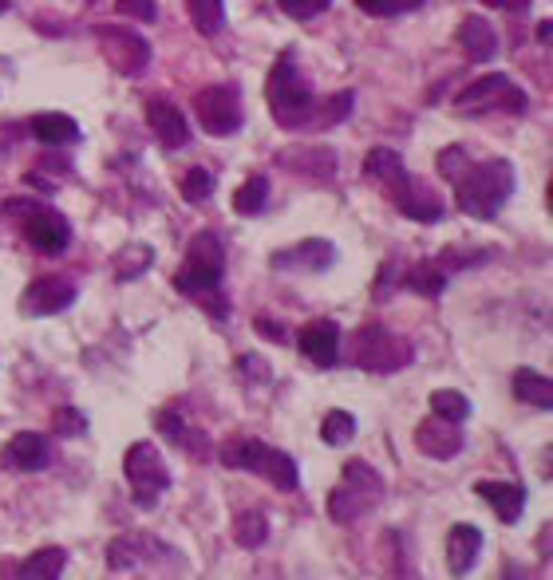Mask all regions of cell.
I'll list each match as a JSON object with an SVG mask.
<instances>
[{
	"mask_svg": "<svg viewBox=\"0 0 553 580\" xmlns=\"http://www.w3.org/2000/svg\"><path fill=\"white\" fill-rule=\"evenodd\" d=\"M115 12L119 17H135V20H159V9H155V0H115Z\"/></svg>",
	"mask_w": 553,
	"mask_h": 580,
	"instance_id": "8d00e7d4",
	"label": "cell"
},
{
	"mask_svg": "<svg viewBox=\"0 0 553 580\" xmlns=\"http://www.w3.org/2000/svg\"><path fill=\"white\" fill-rule=\"evenodd\" d=\"M12 9V0H0V12H9Z\"/></svg>",
	"mask_w": 553,
	"mask_h": 580,
	"instance_id": "7bdbcfd3",
	"label": "cell"
},
{
	"mask_svg": "<svg viewBox=\"0 0 553 580\" xmlns=\"http://www.w3.org/2000/svg\"><path fill=\"white\" fill-rule=\"evenodd\" d=\"M265 537H269V522H265V514H257V509H249V514H242L234 522V541L242 545V549H262Z\"/></svg>",
	"mask_w": 553,
	"mask_h": 580,
	"instance_id": "f546056e",
	"label": "cell"
},
{
	"mask_svg": "<svg viewBox=\"0 0 553 580\" xmlns=\"http://www.w3.org/2000/svg\"><path fill=\"white\" fill-rule=\"evenodd\" d=\"M190 24H194L202 36H217L225 24V0H187Z\"/></svg>",
	"mask_w": 553,
	"mask_h": 580,
	"instance_id": "4316f807",
	"label": "cell"
},
{
	"mask_svg": "<svg viewBox=\"0 0 553 580\" xmlns=\"http://www.w3.org/2000/svg\"><path fill=\"white\" fill-rule=\"evenodd\" d=\"M277 4H281V12L293 20H317L329 12L332 0H277Z\"/></svg>",
	"mask_w": 553,
	"mask_h": 580,
	"instance_id": "d590c367",
	"label": "cell"
},
{
	"mask_svg": "<svg viewBox=\"0 0 553 580\" xmlns=\"http://www.w3.org/2000/svg\"><path fill=\"white\" fill-rule=\"evenodd\" d=\"M159 431L167 434L170 442H187V427L174 411H159Z\"/></svg>",
	"mask_w": 553,
	"mask_h": 580,
	"instance_id": "f35d334b",
	"label": "cell"
},
{
	"mask_svg": "<svg viewBox=\"0 0 553 580\" xmlns=\"http://www.w3.org/2000/svg\"><path fill=\"white\" fill-rule=\"evenodd\" d=\"M423 4H427V0H357V9L375 20L404 17V12H415V9H423Z\"/></svg>",
	"mask_w": 553,
	"mask_h": 580,
	"instance_id": "836d02e7",
	"label": "cell"
},
{
	"mask_svg": "<svg viewBox=\"0 0 553 580\" xmlns=\"http://www.w3.org/2000/svg\"><path fill=\"white\" fill-rule=\"evenodd\" d=\"M435 162H439V174L455 190V206L475 222H494L510 202V194H514V167L507 159L470 162L462 147H447L439 150Z\"/></svg>",
	"mask_w": 553,
	"mask_h": 580,
	"instance_id": "7a4b0ae2",
	"label": "cell"
},
{
	"mask_svg": "<svg viewBox=\"0 0 553 580\" xmlns=\"http://www.w3.org/2000/svg\"><path fill=\"white\" fill-rule=\"evenodd\" d=\"M64 565H67V552L60 549V545H47V549H36L29 557V561L20 565L17 569V577H32V580H56L60 572H64Z\"/></svg>",
	"mask_w": 553,
	"mask_h": 580,
	"instance_id": "d4e9b609",
	"label": "cell"
},
{
	"mask_svg": "<svg viewBox=\"0 0 553 580\" xmlns=\"http://www.w3.org/2000/svg\"><path fill=\"white\" fill-rule=\"evenodd\" d=\"M123 474L131 482V497L139 509H155L170 486L167 462H162L155 442H135V447H127V454H123Z\"/></svg>",
	"mask_w": 553,
	"mask_h": 580,
	"instance_id": "9c48e42d",
	"label": "cell"
},
{
	"mask_svg": "<svg viewBox=\"0 0 553 580\" xmlns=\"http://www.w3.org/2000/svg\"><path fill=\"white\" fill-rule=\"evenodd\" d=\"M47 462H52V447H47V439L36 431L12 434L9 447H4V466L24 470V474H36V470H44Z\"/></svg>",
	"mask_w": 553,
	"mask_h": 580,
	"instance_id": "d6986e66",
	"label": "cell"
},
{
	"mask_svg": "<svg viewBox=\"0 0 553 580\" xmlns=\"http://www.w3.org/2000/svg\"><path fill=\"white\" fill-rule=\"evenodd\" d=\"M475 494H479L482 502H490L498 522L507 525H514L525 509V490L518 486V482H490V477H482V482H475Z\"/></svg>",
	"mask_w": 553,
	"mask_h": 580,
	"instance_id": "44dd1931",
	"label": "cell"
},
{
	"mask_svg": "<svg viewBox=\"0 0 553 580\" xmlns=\"http://www.w3.org/2000/svg\"><path fill=\"white\" fill-rule=\"evenodd\" d=\"M479 552H482V529H475V525H467V522L450 525V534H447V569L455 572V577H462V572L475 569Z\"/></svg>",
	"mask_w": 553,
	"mask_h": 580,
	"instance_id": "7402d4cb",
	"label": "cell"
},
{
	"mask_svg": "<svg viewBox=\"0 0 553 580\" xmlns=\"http://www.w3.org/2000/svg\"><path fill=\"white\" fill-rule=\"evenodd\" d=\"M487 9H498V12H525L530 9V0H482Z\"/></svg>",
	"mask_w": 553,
	"mask_h": 580,
	"instance_id": "60d3db41",
	"label": "cell"
},
{
	"mask_svg": "<svg viewBox=\"0 0 553 580\" xmlns=\"http://www.w3.org/2000/svg\"><path fill=\"white\" fill-rule=\"evenodd\" d=\"M222 466L265 477V482H269L273 490H281V494H293V490L300 486V474H297V462H293V454L269 447V442H262V439L225 442V447H222Z\"/></svg>",
	"mask_w": 553,
	"mask_h": 580,
	"instance_id": "5b68a950",
	"label": "cell"
},
{
	"mask_svg": "<svg viewBox=\"0 0 553 580\" xmlns=\"http://www.w3.org/2000/svg\"><path fill=\"white\" fill-rule=\"evenodd\" d=\"M257 332H265V340H273V344H289V336H285L281 324H273V320H262L257 316Z\"/></svg>",
	"mask_w": 553,
	"mask_h": 580,
	"instance_id": "ab89813d",
	"label": "cell"
},
{
	"mask_svg": "<svg viewBox=\"0 0 553 580\" xmlns=\"http://www.w3.org/2000/svg\"><path fill=\"white\" fill-rule=\"evenodd\" d=\"M320 439L329 442V447H348V442L357 439V419L348 411H329L325 422H320Z\"/></svg>",
	"mask_w": 553,
	"mask_h": 580,
	"instance_id": "1f68e13d",
	"label": "cell"
},
{
	"mask_svg": "<svg viewBox=\"0 0 553 580\" xmlns=\"http://www.w3.org/2000/svg\"><path fill=\"white\" fill-rule=\"evenodd\" d=\"M352 364L375 375L404 372V367L412 364V344H407L400 332H392V327L368 324L352 336Z\"/></svg>",
	"mask_w": 553,
	"mask_h": 580,
	"instance_id": "ba28073f",
	"label": "cell"
},
{
	"mask_svg": "<svg viewBox=\"0 0 553 580\" xmlns=\"http://www.w3.org/2000/svg\"><path fill=\"white\" fill-rule=\"evenodd\" d=\"M269 202V179L265 174H254V179H245L234 194V210L242 217H257Z\"/></svg>",
	"mask_w": 553,
	"mask_h": 580,
	"instance_id": "484cf974",
	"label": "cell"
},
{
	"mask_svg": "<svg viewBox=\"0 0 553 580\" xmlns=\"http://www.w3.org/2000/svg\"><path fill=\"white\" fill-rule=\"evenodd\" d=\"M194 111H198V127L206 135H234L242 127L245 111H242V92L237 84H214V87H202L194 95Z\"/></svg>",
	"mask_w": 553,
	"mask_h": 580,
	"instance_id": "8fae6325",
	"label": "cell"
},
{
	"mask_svg": "<svg viewBox=\"0 0 553 580\" xmlns=\"http://www.w3.org/2000/svg\"><path fill=\"white\" fill-rule=\"evenodd\" d=\"M550 36H553L550 20H545V24H538V40H542V44H550Z\"/></svg>",
	"mask_w": 553,
	"mask_h": 580,
	"instance_id": "b9f144b4",
	"label": "cell"
},
{
	"mask_svg": "<svg viewBox=\"0 0 553 580\" xmlns=\"http://www.w3.org/2000/svg\"><path fill=\"white\" fill-rule=\"evenodd\" d=\"M167 561L182 565L179 549H170V545L155 541V537H147V534H123V537H115L111 549H107V565H111V572H131V569H142V565L167 569Z\"/></svg>",
	"mask_w": 553,
	"mask_h": 580,
	"instance_id": "7c38bea8",
	"label": "cell"
},
{
	"mask_svg": "<svg viewBox=\"0 0 553 580\" xmlns=\"http://www.w3.org/2000/svg\"><path fill=\"white\" fill-rule=\"evenodd\" d=\"M32 135H36V142H44V147H72V142L79 139V127H75V119H67V115L44 111L32 119Z\"/></svg>",
	"mask_w": 553,
	"mask_h": 580,
	"instance_id": "603a6c76",
	"label": "cell"
},
{
	"mask_svg": "<svg viewBox=\"0 0 553 580\" xmlns=\"http://www.w3.org/2000/svg\"><path fill=\"white\" fill-rule=\"evenodd\" d=\"M384 477L375 474L368 462L352 459L344 466V474H340L337 490L329 494V517L337 525H357L364 522L368 514H375L380 509V502H384Z\"/></svg>",
	"mask_w": 553,
	"mask_h": 580,
	"instance_id": "8992f818",
	"label": "cell"
},
{
	"mask_svg": "<svg viewBox=\"0 0 553 580\" xmlns=\"http://www.w3.org/2000/svg\"><path fill=\"white\" fill-rule=\"evenodd\" d=\"M75 304V284L67 277H56V272H47L40 281H32L20 297V312L24 316H56V312L72 309Z\"/></svg>",
	"mask_w": 553,
	"mask_h": 580,
	"instance_id": "5bb4252c",
	"label": "cell"
},
{
	"mask_svg": "<svg viewBox=\"0 0 553 580\" xmlns=\"http://www.w3.org/2000/svg\"><path fill=\"white\" fill-rule=\"evenodd\" d=\"M95 40H99V47H104V60L115 67L119 75H139L142 67L150 64V44L142 36H135L131 29H115V24H99L95 29Z\"/></svg>",
	"mask_w": 553,
	"mask_h": 580,
	"instance_id": "4fadbf2b",
	"label": "cell"
},
{
	"mask_svg": "<svg viewBox=\"0 0 553 580\" xmlns=\"http://www.w3.org/2000/svg\"><path fill=\"white\" fill-rule=\"evenodd\" d=\"M455 40H459L462 56H467L470 64H490V60L498 56V32L487 17H467L459 24V36Z\"/></svg>",
	"mask_w": 553,
	"mask_h": 580,
	"instance_id": "ffe728a7",
	"label": "cell"
},
{
	"mask_svg": "<svg viewBox=\"0 0 553 580\" xmlns=\"http://www.w3.org/2000/svg\"><path fill=\"white\" fill-rule=\"evenodd\" d=\"M432 415H439V419H447V422H467L470 419L467 395L455 391V387H443V391L432 395Z\"/></svg>",
	"mask_w": 553,
	"mask_h": 580,
	"instance_id": "4dcf8cb0",
	"label": "cell"
},
{
	"mask_svg": "<svg viewBox=\"0 0 553 580\" xmlns=\"http://www.w3.org/2000/svg\"><path fill=\"white\" fill-rule=\"evenodd\" d=\"M222 281H225V241L214 229H202V234L190 237L187 261L174 272V289L194 300V304H202L214 320H225L230 316V300L222 297Z\"/></svg>",
	"mask_w": 553,
	"mask_h": 580,
	"instance_id": "3957f363",
	"label": "cell"
},
{
	"mask_svg": "<svg viewBox=\"0 0 553 580\" xmlns=\"http://www.w3.org/2000/svg\"><path fill=\"white\" fill-rule=\"evenodd\" d=\"M462 442H467L462 439V422H447L439 415H432V419H423L415 427V447H419V454H427L435 462L455 459L462 450Z\"/></svg>",
	"mask_w": 553,
	"mask_h": 580,
	"instance_id": "e0dca14e",
	"label": "cell"
},
{
	"mask_svg": "<svg viewBox=\"0 0 553 580\" xmlns=\"http://www.w3.org/2000/svg\"><path fill=\"white\" fill-rule=\"evenodd\" d=\"M237 372H242L249 384H269V379H273L269 359H262V356H242V359H237Z\"/></svg>",
	"mask_w": 553,
	"mask_h": 580,
	"instance_id": "74e56055",
	"label": "cell"
},
{
	"mask_svg": "<svg viewBox=\"0 0 553 580\" xmlns=\"http://www.w3.org/2000/svg\"><path fill=\"white\" fill-rule=\"evenodd\" d=\"M0 217H12V222H20V234H24V241L36 249V254L44 257H60L72 245V222H67L60 210L52 206H40V202H24V197H12V202H4V210H0Z\"/></svg>",
	"mask_w": 553,
	"mask_h": 580,
	"instance_id": "52a82bcc",
	"label": "cell"
},
{
	"mask_svg": "<svg viewBox=\"0 0 553 580\" xmlns=\"http://www.w3.org/2000/svg\"><path fill=\"white\" fill-rule=\"evenodd\" d=\"M155 261V249L150 245H123L119 254H115V277L119 281H135V277H142L147 272V265Z\"/></svg>",
	"mask_w": 553,
	"mask_h": 580,
	"instance_id": "f1b7e54d",
	"label": "cell"
},
{
	"mask_svg": "<svg viewBox=\"0 0 553 580\" xmlns=\"http://www.w3.org/2000/svg\"><path fill=\"white\" fill-rule=\"evenodd\" d=\"M147 122H150V131L159 135V142L167 150L190 147V122H187V115H182L179 107L170 104V99H162V95L147 104Z\"/></svg>",
	"mask_w": 553,
	"mask_h": 580,
	"instance_id": "ac0fdd59",
	"label": "cell"
},
{
	"mask_svg": "<svg viewBox=\"0 0 553 580\" xmlns=\"http://www.w3.org/2000/svg\"><path fill=\"white\" fill-rule=\"evenodd\" d=\"M514 395L522 402H530V407H542V411H550V407H553L550 375H538L534 367H518V372H514Z\"/></svg>",
	"mask_w": 553,
	"mask_h": 580,
	"instance_id": "cb8c5ba5",
	"label": "cell"
},
{
	"mask_svg": "<svg viewBox=\"0 0 553 580\" xmlns=\"http://www.w3.org/2000/svg\"><path fill=\"white\" fill-rule=\"evenodd\" d=\"M265 99H269V111L281 131H329V127L344 122L348 111L357 107V95L352 92H337L332 99H317L309 79L300 75L297 60L289 52L277 56V64H273L269 84H265Z\"/></svg>",
	"mask_w": 553,
	"mask_h": 580,
	"instance_id": "6da1fadb",
	"label": "cell"
},
{
	"mask_svg": "<svg viewBox=\"0 0 553 580\" xmlns=\"http://www.w3.org/2000/svg\"><path fill=\"white\" fill-rule=\"evenodd\" d=\"M297 352L312 367H337L340 359V324L337 320H309L297 332Z\"/></svg>",
	"mask_w": 553,
	"mask_h": 580,
	"instance_id": "2e32d148",
	"label": "cell"
},
{
	"mask_svg": "<svg viewBox=\"0 0 553 580\" xmlns=\"http://www.w3.org/2000/svg\"><path fill=\"white\" fill-rule=\"evenodd\" d=\"M179 190L187 202H206V197L214 194V174H210L206 167H190L187 174H182Z\"/></svg>",
	"mask_w": 553,
	"mask_h": 580,
	"instance_id": "d6a6232c",
	"label": "cell"
},
{
	"mask_svg": "<svg viewBox=\"0 0 553 580\" xmlns=\"http://www.w3.org/2000/svg\"><path fill=\"white\" fill-rule=\"evenodd\" d=\"M52 427H56V434H64V439H79V434H87V419L75 407H60L56 415H52Z\"/></svg>",
	"mask_w": 553,
	"mask_h": 580,
	"instance_id": "e575fe53",
	"label": "cell"
},
{
	"mask_svg": "<svg viewBox=\"0 0 553 580\" xmlns=\"http://www.w3.org/2000/svg\"><path fill=\"white\" fill-rule=\"evenodd\" d=\"M269 265L281 272H325L337 265V245L325 241V237H305V241L289 245V249H277L269 257Z\"/></svg>",
	"mask_w": 553,
	"mask_h": 580,
	"instance_id": "9a60e30c",
	"label": "cell"
},
{
	"mask_svg": "<svg viewBox=\"0 0 553 580\" xmlns=\"http://www.w3.org/2000/svg\"><path fill=\"white\" fill-rule=\"evenodd\" d=\"M364 174L368 182H375V186L384 190L395 202V210L404 217H412V222H439V217L447 214L439 197L423 186V182H415V174L404 167V159H400V150L375 147L364 159Z\"/></svg>",
	"mask_w": 553,
	"mask_h": 580,
	"instance_id": "277c9868",
	"label": "cell"
},
{
	"mask_svg": "<svg viewBox=\"0 0 553 580\" xmlns=\"http://www.w3.org/2000/svg\"><path fill=\"white\" fill-rule=\"evenodd\" d=\"M530 107L522 87L510 79V75L494 72V75H482L475 79L470 87H462L455 95V111L462 115H482V111H507V115H522Z\"/></svg>",
	"mask_w": 553,
	"mask_h": 580,
	"instance_id": "30bf717a",
	"label": "cell"
},
{
	"mask_svg": "<svg viewBox=\"0 0 553 580\" xmlns=\"http://www.w3.org/2000/svg\"><path fill=\"white\" fill-rule=\"evenodd\" d=\"M407 289H415V292H423V297H443V284H447V269L439 265V257L435 261H419L415 265L412 272H407Z\"/></svg>",
	"mask_w": 553,
	"mask_h": 580,
	"instance_id": "83f0119b",
	"label": "cell"
}]
</instances>
